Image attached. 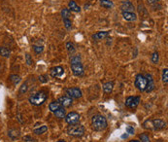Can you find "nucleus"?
Segmentation results:
<instances>
[{"label":"nucleus","mask_w":168,"mask_h":142,"mask_svg":"<svg viewBox=\"0 0 168 142\" xmlns=\"http://www.w3.org/2000/svg\"><path fill=\"white\" fill-rule=\"evenodd\" d=\"M70 66L73 74L77 77H83L85 75V69L82 63V58L81 55L72 56L70 59Z\"/></svg>","instance_id":"nucleus-1"},{"label":"nucleus","mask_w":168,"mask_h":142,"mask_svg":"<svg viewBox=\"0 0 168 142\" xmlns=\"http://www.w3.org/2000/svg\"><path fill=\"white\" fill-rule=\"evenodd\" d=\"M91 127L95 131H102L107 128V127H108V123H107V120L104 116L98 114V115H95V116L92 117Z\"/></svg>","instance_id":"nucleus-2"},{"label":"nucleus","mask_w":168,"mask_h":142,"mask_svg":"<svg viewBox=\"0 0 168 142\" xmlns=\"http://www.w3.org/2000/svg\"><path fill=\"white\" fill-rule=\"evenodd\" d=\"M47 98H48V93L45 91H40L34 94H32L29 97V102L30 104L34 106H40L45 102Z\"/></svg>","instance_id":"nucleus-3"},{"label":"nucleus","mask_w":168,"mask_h":142,"mask_svg":"<svg viewBox=\"0 0 168 142\" xmlns=\"http://www.w3.org/2000/svg\"><path fill=\"white\" fill-rule=\"evenodd\" d=\"M67 133L71 136H74V137H82L83 135L85 134V127L80 125L79 123L78 124H75V125H69L68 127H67L66 130Z\"/></svg>","instance_id":"nucleus-4"},{"label":"nucleus","mask_w":168,"mask_h":142,"mask_svg":"<svg viewBox=\"0 0 168 142\" xmlns=\"http://www.w3.org/2000/svg\"><path fill=\"white\" fill-rule=\"evenodd\" d=\"M134 84H135V87L140 92H145L147 89L148 82L144 75H142V74H138V75H136V77H135V82H134Z\"/></svg>","instance_id":"nucleus-5"},{"label":"nucleus","mask_w":168,"mask_h":142,"mask_svg":"<svg viewBox=\"0 0 168 142\" xmlns=\"http://www.w3.org/2000/svg\"><path fill=\"white\" fill-rule=\"evenodd\" d=\"M64 118H65V122L68 125H75L80 122L81 116H80V114L77 112H70L67 115H65Z\"/></svg>","instance_id":"nucleus-6"},{"label":"nucleus","mask_w":168,"mask_h":142,"mask_svg":"<svg viewBox=\"0 0 168 142\" xmlns=\"http://www.w3.org/2000/svg\"><path fill=\"white\" fill-rule=\"evenodd\" d=\"M65 93L67 97H71L72 99L73 98H80L82 97V91H81L79 88H67V89L64 90Z\"/></svg>","instance_id":"nucleus-7"},{"label":"nucleus","mask_w":168,"mask_h":142,"mask_svg":"<svg viewBox=\"0 0 168 142\" xmlns=\"http://www.w3.org/2000/svg\"><path fill=\"white\" fill-rule=\"evenodd\" d=\"M140 97H128L125 100V106L130 109H135L140 103Z\"/></svg>","instance_id":"nucleus-8"},{"label":"nucleus","mask_w":168,"mask_h":142,"mask_svg":"<svg viewBox=\"0 0 168 142\" xmlns=\"http://www.w3.org/2000/svg\"><path fill=\"white\" fill-rule=\"evenodd\" d=\"M51 76L52 78H61L62 75L64 74V69L62 66H56V67H52L51 69Z\"/></svg>","instance_id":"nucleus-9"},{"label":"nucleus","mask_w":168,"mask_h":142,"mask_svg":"<svg viewBox=\"0 0 168 142\" xmlns=\"http://www.w3.org/2000/svg\"><path fill=\"white\" fill-rule=\"evenodd\" d=\"M146 79H147V89H146V92L147 93H151L154 90V81H153V77L152 74H149V73H147L146 75H145Z\"/></svg>","instance_id":"nucleus-10"},{"label":"nucleus","mask_w":168,"mask_h":142,"mask_svg":"<svg viewBox=\"0 0 168 142\" xmlns=\"http://www.w3.org/2000/svg\"><path fill=\"white\" fill-rule=\"evenodd\" d=\"M152 123H153V130L156 131H161L166 127V123L161 119H153L152 120Z\"/></svg>","instance_id":"nucleus-11"},{"label":"nucleus","mask_w":168,"mask_h":142,"mask_svg":"<svg viewBox=\"0 0 168 142\" xmlns=\"http://www.w3.org/2000/svg\"><path fill=\"white\" fill-rule=\"evenodd\" d=\"M57 102L60 104V106H62V107H69L71 106L72 102H73V99L69 97H67V96H63V97H60L58 99H57Z\"/></svg>","instance_id":"nucleus-12"},{"label":"nucleus","mask_w":168,"mask_h":142,"mask_svg":"<svg viewBox=\"0 0 168 142\" xmlns=\"http://www.w3.org/2000/svg\"><path fill=\"white\" fill-rule=\"evenodd\" d=\"M120 9H122L123 12H134L135 7H134V5L132 4L131 1L126 0V1H124L122 5H120Z\"/></svg>","instance_id":"nucleus-13"},{"label":"nucleus","mask_w":168,"mask_h":142,"mask_svg":"<svg viewBox=\"0 0 168 142\" xmlns=\"http://www.w3.org/2000/svg\"><path fill=\"white\" fill-rule=\"evenodd\" d=\"M123 17L127 22H135L137 19V15L134 12H123Z\"/></svg>","instance_id":"nucleus-14"},{"label":"nucleus","mask_w":168,"mask_h":142,"mask_svg":"<svg viewBox=\"0 0 168 142\" xmlns=\"http://www.w3.org/2000/svg\"><path fill=\"white\" fill-rule=\"evenodd\" d=\"M109 34H110V31H98L95 34H93L91 37L94 40H103L108 37Z\"/></svg>","instance_id":"nucleus-15"},{"label":"nucleus","mask_w":168,"mask_h":142,"mask_svg":"<svg viewBox=\"0 0 168 142\" xmlns=\"http://www.w3.org/2000/svg\"><path fill=\"white\" fill-rule=\"evenodd\" d=\"M68 9L71 12H76V13H79L81 11L80 6L75 1H74V0H71V1H69V3H68Z\"/></svg>","instance_id":"nucleus-16"},{"label":"nucleus","mask_w":168,"mask_h":142,"mask_svg":"<svg viewBox=\"0 0 168 142\" xmlns=\"http://www.w3.org/2000/svg\"><path fill=\"white\" fill-rule=\"evenodd\" d=\"M113 89H114V82H107L103 85V91L106 94L108 93H111L113 92Z\"/></svg>","instance_id":"nucleus-17"},{"label":"nucleus","mask_w":168,"mask_h":142,"mask_svg":"<svg viewBox=\"0 0 168 142\" xmlns=\"http://www.w3.org/2000/svg\"><path fill=\"white\" fill-rule=\"evenodd\" d=\"M53 114H55V116L58 119H63L65 117V109H64V107H59L57 111L53 112Z\"/></svg>","instance_id":"nucleus-18"},{"label":"nucleus","mask_w":168,"mask_h":142,"mask_svg":"<svg viewBox=\"0 0 168 142\" xmlns=\"http://www.w3.org/2000/svg\"><path fill=\"white\" fill-rule=\"evenodd\" d=\"M100 5L106 9H111V8H113L114 3L111 1V0H100Z\"/></svg>","instance_id":"nucleus-19"},{"label":"nucleus","mask_w":168,"mask_h":142,"mask_svg":"<svg viewBox=\"0 0 168 142\" xmlns=\"http://www.w3.org/2000/svg\"><path fill=\"white\" fill-rule=\"evenodd\" d=\"M10 81L13 83L14 86H17L22 81V78L19 75H17V74H12V75L10 76Z\"/></svg>","instance_id":"nucleus-20"},{"label":"nucleus","mask_w":168,"mask_h":142,"mask_svg":"<svg viewBox=\"0 0 168 142\" xmlns=\"http://www.w3.org/2000/svg\"><path fill=\"white\" fill-rule=\"evenodd\" d=\"M8 135H9V137H11L12 139H17L19 137V131L18 130H15V128H12V130L9 131Z\"/></svg>","instance_id":"nucleus-21"},{"label":"nucleus","mask_w":168,"mask_h":142,"mask_svg":"<svg viewBox=\"0 0 168 142\" xmlns=\"http://www.w3.org/2000/svg\"><path fill=\"white\" fill-rule=\"evenodd\" d=\"M59 107H61V106H60V104L57 102V101H52V102H51V103L49 104V109H50L52 113L55 112V111H57Z\"/></svg>","instance_id":"nucleus-22"},{"label":"nucleus","mask_w":168,"mask_h":142,"mask_svg":"<svg viewBox=\"0 0 168 142\" xmlns=\"http://www.w3.org/2000/svg\"><path fill=\"white\" fill-rule=\"evenodd\" d=\"M66 49H67V51H68L69 55H73V54L76 52V48H75V46H74V44L72 42H67L66 43Z\"/></svg>","instance_id":"nucleus-23"},{"label":"nucleus","mask_w":168,"mask_h":142,"mask_svg":"<svg viewBox=\"0 0 168 142\" xmlns=\"http://www.w3.org/2000/svg\"><path fill=\"white\" fill-rule=\"evenodd\" d=\"M47 131H48V127H47V126H41L39 128H35V130L33 131V133H35V134L39 135V134H43V133H45Z\"/></svg>","instance_id":"nucleus-24"},{"label":"nucleus","mask_w":168,"mask_h":142,"mask_svg":"<svg viewBox=\"0 0 168 142\" xmlns=\"http://www.w3.org/2000/svg\"><path fill=\"white\" fill-rule=\"evenodd\" d=\"M0 55L4 58H9L11 55V52L9 49L5 48V47H2V48H0Z\"/></svg>","instance_id":"nucleus-25"},{"label":"nucleus","mask_w":168,"mask_h":142,"mask_svg":"<svg viewBox=\"0 0 168 142\" xmlns=\"http://www.w3.org/2000/svg\"><path fill=\"white\" fill-rule=\"evenodd\" d=\"M71 16V11L68 8H63L61 10V17L62 19H69Z\"/></svg>","instance_id":"nucleus-26"},{"label":"nucleus","mask_w":168,"mask_h":142,"mask_svg":"<svg viewBox=\"0 0 168 142\" xmlns=\"http://www.w3.org/2000/svg\"><path fill=\"white\" fill-rule=\"evenodd\" d=\"M32 49H33V51H34L37 55H39V54H41V53H43V51H44V47L43 46H40V45H33L32 46Z\"/></svg>","instance_id":"nucleus-27"},{"label":"nucleus","mask_w":168,"mask_h":142,"mask_svg":"<svg viewBox=\"0 0 168 142\" xmlns=\"http://www.w3.org/2000/svg\"><path fill=\"white\" fill-rule=\"evenodd\" d=\"M151 59H152V62H153V64H157V63L158 62V60H159V55H158V52L153 53Z\"/></svg>","instance_id":"nucleus-28"},{"label":"nucleus","mask_w":168,"mask_h":142,"mask_svg":"<svg viewBox=\"0 0 168 142\" xmlns=\"http://www.w3.org/2000/svg\"><path fill=\"white\" fill-rule=\"evenodd\" d=\"M143 126H144V127H145V128H147V130H153L152 120H147L146 122H144Z\"/></svg>","instance_id":"nucleus-29"},{"label":"nucleus","mask_w":168,"mask_h":142,"mask_svg":"<svg viewBox=\"0 0 168 142\" xmlns=\"http://www.w3.org/2000/svg\"><path fill=\"white\" fill-rule=\"evenodd\" d=\"M139 137H140L141 142H151L149 135H148L147 133H142V134H140V135H139Z\"/></svg>","instance_id":"nucleus-30"},{"label":"nucleus","mask_w":168,"mask_h":142,"mask_svg":"<svg viewBox=\"0 0 168 142\" xmlns=\"http://www.w3.org/2000/svg\"><path fill=\"white\" fill-rule=\"evenodd\" d=\"M63 24H64V26H65L66 29H71V28H72L71 19H63Z\"/></svg>","instance_id":"nucleus-31"},{"label":"nucleus","mask_w":168,"mask_h":142,"mask_svg":"<svg viewBox=\"0 0 168 142\" xmlns=\"http://www.w3.org/2000/svg\"><path fill=\"white\" fill-rule=\"evenodd\" d=\"M162 81L164 84L168 83V69L167 68H164L162 70Z\"/></svg>","instance_id":"nucleus-32"},{"label":"nucleus","mask_w":168,"mask_h":142,"mask_svg":"<svg viewBox=\"0 0 168 142\" xmlns=\"http://www.w3.org/2000/svg\"><path fill=\"white\" fill-rule=\"evenodd\" d=\"M25 62L27 63V65H32L33 64V59L29 54H25Z\"/></svg>","instance_id":"nucleus-33"},{"label":"nucleus","mask_w":168,"mask_h":142,"mask_svg":"<svg viewBox=\"0 0 168 142\" xmlns=\"http://www.w3.org/2000/svg\"><path fill=\"white\" fill-rule=\"evenodd\" d=\"M27 89H28L27 84L24 83V84L21 87V89H19V93H25L26 91H27Z\"/></svg>","instance_id":"nucleus-34"},{"label":"nucleus","mask_w":168,"mask_h":142,"mask_svg":"<svg viewBox=\"0 0 168 142\" xmlns=\"http://www.w3.org/2000/svg\"><path fill=\"white\" fill-rule=\"evenodd\" d=\"M39 81L42 83H47L48 82V76L47 75H40L39 76Z\"/></svg>","instance_id":"nucleus-35"},{"label":"nucleus","mask_w":168,"mask_h":142,"mask_svg":"<svg viewBox=\"0 0 168 142\" xmlns=\"http://www.w3.org/2000/svg\"><path fill=\"white\" fill-rule=\"evenodd\" d=\"M161 1V0H148V3H149L150 5L152 6H154V5H157L158 3H159Z\"/></svg>","instance_id":"nucleus-36"},{"label":"nucleus","mask_w":168,"mask_h":142,"mask_svg":"<svg viewBox=\"0 0 168 142\" xmlns=\"http://www.w3.org/2000/svg\"><path fill=\"white\" fill-rule=\"evenodd\" d=\"M126 132L128 133V134H134V128H133V127H130V126H128L126 127Z\"/></svg>","instance_id":"nucleus-37"},{"label":"nucleus","mask_w":168,"mask_h":142,"mask_svg":"<svg viewBox=\"0 0 168 142\" xmlns=\"http://www.w3.org/2000/svg\"><path fill=\"white\" fill-rule=\"evenodd\" d=\"M23 140L24 141H33V138H31L30 136H28V135H27V136H24L23 137Z\"/></svg>","instance_id":"nucleus-38"},{"label":"nucleus","mask_w":168,"mask_h":142,"mask_svg":"<svg viewBox=\"0 0 168 142\" xmlns=\"http://www.w3.org/2000/svg\"><path fill=\"white\" fill-rule=\"evenodd\" d=\"M122 137H123V138H126V137H127V135H126V134H124V135H123Z\"/></svg>","instance_id":"nucleus-39"},{"label":"nucleus","mask_w":168,"mask_h":142,"mask_svg":"<svg viewBox=\"0 0 168 142\" xmlns=\"http://www.w3.org/2000/svg\"><path fill=\"white\" fill-rule=\"evenodd\" d=\"M129 142H140V141H138V140H131V141H129Z\"/></svg>","instance_id":"nucleus-40"},{"label":"nucleus","mask_w":168,"mask_h":142,"mask_svg":"<svg viewBox=\"0 0 168 142\" xmlns=\"http://www.w3.org/2000/svg\"><path fill=\"white\" fill-rule=\"evenodd\" d=\"M57 142H66V141H64V140H58Z\"/></svg>","instance_id":"nucleus-41"}]
</instances>
